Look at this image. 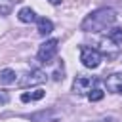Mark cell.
<instances>
[{
    "label": "cell",
    "mask_w": 122,
    "mask_h": 122,
    "mask_svg": "<svg viewBox=\"0 0 122 122\" xmlns=\"http://www.w3.org/2000/svg\"><path fill=\"white\" fill-rule=\"evenodd\" d=\"M116 21V11L112 8H99L84 17L80 23V30L84 32H101Z\"/></svg>",
    "instance_id": "6da1fadb"
},
{
    "label": "cell",
    "mask_w": 122,
    "mask_h": 122,
    "mask_svg": "<svg viewBox=\"0 0 122 122\" xmlns=\"http://www.w3.org/2000/svg\"><path fill=\"white\" fill-rule=\"evenodd\" d=\"M57 48H59V40H57V38H50V40H46L44 44H40L38 53H36L38 61L44 63V65H50V63L53 61V57L57 55Z\"/></svg>",
    "instance_id": "7a4b0ae2"
},
{
    "label": "cell",
    "mask_w": 122,
    "mask_h": 122,
    "mask_svg": "<svg viewBox=\"0 0 122 122\" xmlns=\"http://www.w3.org/2000/svg\"><path fill=\"white\" fill-rule=\"evenodd\" d=\"M101 59H103V55H101L95 48H90V46H82V48H80V61H82L84 67H88V69H97V67L101 65Z\"/></svg>",
    "instance_id": "3957f363"
},
{
    "label": "cell",
    "mask_w": 122,
    "mask_h": 122,
    "mask_svg": "<svg viewBox=\"0 0 122 122\" xmlns=\"http://www.w3.org/2000/svg\"><path fill=\"white\" fill-rule=\"evenodd\" d=\"M46 78H48V74L42 71V69H32L30 72H25L21 78H19V86L21 88H29V86H38V84H42V82H46Z\"/></svg>",
    "instance_id": "277c9868"
},
{
    "label": "cell",
    "mask_w": 122,
    "mask_h": 122,
    "mask_svg": "<svg viewBox=\"0 0 122 122\" xmlns=\"http://www.w3.org/2000/svg\"><path fill=\"white\" fill-rule=\"evenodd\" d=\"M97 84V78H92V76H76L74 82H72V92L76 95H88L93 86Z\"/></svg>",
    "instance_id": "5b68a950"
},
{
    "label": "cell",
    "mask_w": 122,
    "mask_h": 122,
    "mask_svg": "<svg viewBox=\"0 0 122 122\" xmlns=\"http://www.w3.org/2000/svg\"><path fill=\"white\" fill-rule=\"evenodd\" d=\"M107 84V90L112 92V93H122V72H112L107 76L105 80Z\"/></svg>",
    "instance_id": "8992f818"
},
{
    "label": "cell",
    "mask_w": 122,
    "mask_h": 122,
    "mask_svg": "<svg viewBox=\"0 0 122 122\" xmlns=\"http://www.w3.org/2000/svg\"><path fill=\"white\" fill-rule=\"evenodd\" d=\"M30 120H34V122H57L59 120V114L55 112V111H51V109H48V111H40V112H34L32 116H29Z\"/></svg>",
    "instance_id": "52a82bcc"
},
{
    "label": "cell",
    "mask_w": 122,
    "mask_h": 122,
    "mask_svg": "<svg viewBox=\"0 0 122 122\" xmlns=\"http://www.w3.org/2000/svg\"><path fill=\"white\" fill-rule=\"evenodd\" d=\"M36 23H38V34L48 36V34H51V32H53V23H51L50 19L40 17V19H36Z\"/></svg>",
    "instance_id": "ba28073f"
},
{
    "label": "cell",
    "mask_w": 122,
    "mask_h": 122,
    "mask_svg": "<svg viewBox=\"0 0 122 122\" xmlns=\"http://www.w3.org/2000/svg\"><path fill=\"white\" fill-rule=\"evenodd\" d=\"M17 17H19L21 23H32V21H36V13L30 8H21L19 13H17Z\"/></svg>",
    "instance_id": "9c48e42d"
},
{
    "label": "cell",
    "mask_w": 122,
    "mask_h": 122,
    "mask_svg": "<svg viewBox=\"0 0 122 122\" xmlns=\"http://www.w3.org/2000/svg\"><path fill=\"white\" fill-rule=\"evenodd\" d=\"M0 82L2 84H13L15 82V71H11V69L0 71Z\"/></svg>",
    "instance_id": "30bf717a"
},
{
    "label": "cell",
    "mask_w": 122,
    "mask_h": 122,
    "mask_svg": "<svg viewBox=\"0 0 122 122\" xmlns=\"http://www.w3.org/2000/svg\"><path fill=\"white\" fill-rule=\"evenodd\" d=\"M109 40L118 48V46H122V29H111L109 30Z\"/></svg>",
    "instance_id": "8fae6325"
},
{
    "label": "cell",
    "mask_w": 122,
    "mask_h": 122,
    "mask_svg": "<svg viewBox=\"0 0 122 122\" xmlns=\"http://www.w3.org/2000/svg\"><path fill=\"white\" fill-rule=\"evenodd\" d=\"M44 97V92L42 90H36V92H30V93H23L21 95V101L23 103H29V101H38Z\"/></svg>",
    "instance_id": "7c38bea8"
},
{
    "label": "cell",
    "mask_w": 122,
    "mask_h": 122,
    "mask_svg": "<svg viewBox=\"0 0 122 122\" xmlns=\"http://www.w3.org/2000/svg\"><path fill=\"white\" fill-rule=\"evenodd\" d=\"M103 95H105V92H103V90L93 88V90L88 93V99H90V101H101V99H103Z\"/></svg>",
    "instance_id": "4fadbf2b"
},
{
    "label": "cell",
    "mask_w": 122,
    "mask_h": 122,
    "mask_svg": "<svg viewBox=\"0 0 122 122\" xmlns=\"http://www.w3.org/2000/svg\"><path fill=\"white\" fill-rule=\"evenodd\" d=\"M10 101V95H8V92L6 90H0V105H6Z\"/></svg>",
    "instance_id": "5bb4252c"
},
{
    "label": "cell",
    "mask_w": 122,
    "mask_h": 122,
    "mask_svg": "<svg viewBox=\"0 0 122 122\" xmlns=\"http://www.w3.org/2000/svg\"><path fill=\"white\" fill-rule=\"evenodd\" d=\"M51 76H53V80H57V82H59V80H63V78H65V76H63V69H57Z\"/></svg>",
    "instance_id": "9a60e30c"
},
{
    "label": "cell",
    "mask_w": 122,
    "mask_h": 122,
    "mask_svg": "<svg viewBox=\"0 0 122 122\" xmlns=\"http://www.w3.org/2000/svg\"><path fill=\"white\" fill-rule=\"evenodd\" d=\"M0 13L2 15H8L10 13V6H0Z\"/></svg>",
    "instance_id": "2e32d148"
},
{
    "label": "cell",
    "mask_w": 122,
    "mask_h": 122,
    "mask_svg": "<svg viewBox=\"0 0 122 122\" xmlns=\"http://www.w3.org/2000/svg\"><path fill=\"white\" fill-rule=\"evenodd\" d=\"M48 2H50V4H53V6H59V4H61V0H48Z\"/></svg>",
    "instance_id": "e0dca14e"
},
{
    "label": "cell",
    "mask_w": 122,
    "mask_h": 122,
    "mask_svg": "<svg viewBox=\"0 0 122 122\" xmlns=\"http://www.w3.org/2000/svg\"><path fill=\"white\" fill-rule=\"evenodd\" d=\"M99 122H116L114 118H103V120H99Z\"/></svg>",
    "instance_id": "ac0fdd59"
}]
</instances>
